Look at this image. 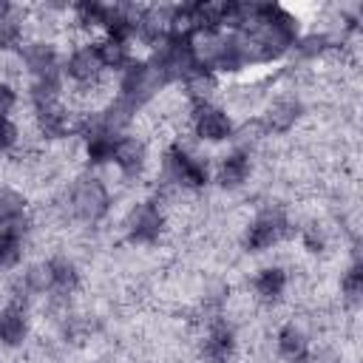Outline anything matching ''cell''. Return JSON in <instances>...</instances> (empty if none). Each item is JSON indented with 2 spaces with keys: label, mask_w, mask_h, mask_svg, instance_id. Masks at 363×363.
<instances>
[{
  "label": "cell",
  "mask_w": 363,
  "mask_h": 363,
  "mask_svg": "<svg viewBox=\"0 0 363 363\" xmlns=\"http://www.w3.org/2000/svg\"><path fill=\"white\" fill-rule=\"evenodd\" d=\"M301 37V23L292 11H286L278 3H261V17L258 23L238 34L250 65H267V62H278L281 57H286L295 45V40Z\"/></svg>",
  "instance_id": "obj_1"
},
{
  "label": "cell",
  "mask_w": 363,
  "mask_h": 363,
  "mask_svg": "<svg viewBox=\"0 0 363 363\" xmlns=\"http://www.w3.org/2000/svg\"><path fill=\"white\" fill-rule=\"evenodd\" d=\"M162 179L179 190H204L210 184V167L182 142H170L162 150Z\"/></svg>",
  "instance_id": "obj_2"
},
{
  "label": "cell",
  "mask_w": 363,
  "mask_h": 363,
  "mask_svg": "<svg viewBox=\"0 0 363 363\" xmlns=\"http://www.w3.org/2000/svg\"><path fill=\"white\" fill-rule=\"evenodd\" d=\"M65 210L74 221L82 224H99L111 210V193L99 176H77L65 193Z\"/></svg>",
  "instance_id": "obj_3"
},
{
  "label": "cell",
  "mask_w": 363,
  "mask_h": 363,
  "mask_svg": "<svg viewBox=\"0 0 363 363\" xmlns=\"http://www.w3.org/2000/svg\"><path fill=\"white\" fill-rule=\"evenodd\" d=\"M167 88V79L162 77V71L150 62V60H136L119 71V85H116V96L130 102L136 111L145 108L156 94H162Z\"/></svg>",
  "instance_id": "obj_4"
},
{
  "label": "cell",
  "mask_w": 363,
  "mask_h": 363,
  "mask_svg": "<svg viewBox=\"0 0 363 363\" xmlns=\"http://www.w3.org/2000/svg\"><path fill=\"white\" fill-rule=\"evenodd\" d=\"M292 233V221L286 216L284 207H267L261 210L244 230V250L258 255V252H267L272 250L275 244H281L286 235Z\"/></svg>",
  "instance_id": "obj_5"
},
{
  "label": "cell",
  "mask_w": 363,
  "mask_h": 363,
  "mask_svg": "<svg viewBox=\"0 0 363 363\" xmlns=\"http://www.w3.org/2000/svg\"><path fill=\"white\" fill-rule=\"evenodd\" d=\"M102 60L96 54L94 40H82L79 45L71 48V54L62 60V77L77 88V91H91L102 82Z\"/></svg>",
  "instance_id": "obj_6"
},
{
  "label": "cell",
  "mask_w": 363,
  "mask_h": 363,
  "mask_svg": "<svg viewBox=\"0 0 363 363\" xmlns=\"http://www.w3.org/2000/svg\"><path fill=\"white\" fill-rule=\"evenodd\" d=\"M233 128H235L233 116H230L224 108L213 105V102H207V105H193V108H190V130H193V136H196L199 142H204V145L230 142V139H233Z\"/></svg>",
  "instance_id": "obj_7"
},
{
  "label": "cell",
  "mask_w": 363,
  "mask_h": 363,
  "mask_svg": "<svg viewBox=\"0 0 363 363\" xmlns=\"http://www.w3.org/2000/svg\"><path fill=\"white\" fill-rule=\"evenodd\" d=\"M167 230V216L159 201H139L128 210L125 233L133 244H156Z\"/></svg>",
  "instance_id": "obj_8"
},
{
  "label": "cell",
  "mask_w": 363,
  "mask_h": 363,
  "mask_svg": "<svg viewBox=\"0 0 363 363\" xmlns=\"http://www.w3.org/2000/svg\"><path fill=\"white\" fill-rule=\"evenodd\" d=\"M20 65L31 74V79H43V77H60L62 74V60H60V48L51 40L34 37L26 40L23 48L17 51Z\"/></svg>",
  "instance_id": "obj_9"
},
{
  "label": "cell",
  "mask_w": 363,
  "mask_h": 363,
  "mask_svg": "<svg viewBox=\"0 0 363 363\" xmlns=\"http://www.w3.org/2000/svg\"><path fill=\"white\" fill-rule=\"evenodd\" d=\"M34 119H37V130H40V136L45 142H62L68 136H77V119L65 108L62 99L34 108Z\"/></svg>",
  "instance_id": "obj_10"
},
{
  "label": "cell",
  "mask_w": 363,
  "mask_h": 363,
  "mask_svg": "<svg viewBox=\"0 0 363 363\" xmlns=\"http://www.w3.org/2000/svg\"><path fill=\"white\" fill-rule=\"evenodd\" d=\"M170 17H173V6H142L133 40H139L150 51L159 48L170 37Z\"/></svg>",
  "instance_id": "obj_11"
},
{
  "label": "cell",
  "mask_w": 363,
  "mask_h": 363,
  "mask_svg": "<svg viewBox=\"0 0 363 363\" xmlns=\"http://www.w3.org/2000/svg\"><path fill=\"white\" fill-rule=\"evenodd\" d=\"M111 164H116V170L125 176V179H139L147 167V145L142 136H133V133H122L113 145V156H111Z\"/></svg>",
  "instance_id": "obj_12"
},
{
  "label": "cell",
  "mask_w": 363,
  "mask_h": 363,
  "mask_svg": "<svg viewBox=\"0 0 363 363\" xmlns=\"http://www.w3.org/2000/svg\"><path fill=\"white\" fill-rule=\"evenodd\" d=\"M235 357V332L227 320L216 318L201 337V360L204 363H230Z\"/></svg>",
  "instance_id": "obj_13"
},
{
  "label": "cell",
  "mask_w": 363,
  "mask_h": 363,
  "mask_svg": "<svg viewBox=\"0 0 363 363\" xmlns=\"http://www.w3.org/2000/svg\"><path fill=\"white\" fill-rule=\"evenodd\" d=\"M301 113H303V105H301V99H295V96H289V94H284V96H275L269 105H267V111L261 113V122H264V128H267V136H284V133H289L298 122H301Z\"/></svg>",
  "instance_id": "obj_14"
},
{
  "label": "cell",
  "mask_w": 363,
  "mask_h": 363,
  "mask_svg": "<svg viewBox=\"0 0 363 363\" xmlns=\"http://www.w3.org/2000/svg\"><path fill=\"white\" fill-rule=\"evenodd\" d=\"M250 173H252V159H250V150H241V147H233L227 150L218 164H216V184L221 190H238L250 182Z\"/></svg>",
  "instance_id": "obj_15"
},
{
  "label": "cell",
  "mask_w": 363,
  "mask_h": 363,
  "mask_svg": "<svg viewBox=\"0 0 363 363\" xmlns=\"http://www.w3.org/2000/svg\"><path fill=\"white\" fill-rule=\"evenodd\" d=\"M275 349H278V357L286 363H306L312 343H309V335L295 320H289L275 332Z\"/></svg>",
  "instance_id": "obj_16"
},
{
  "label": "cell",
  "mask_w": 363,
  "mask_h": 363,
  "mask_svg": "<svg viewBox=\"0 0 363 363\" xmlns=\"http://www.w3.org/2000/svg\"><path fill=\"white\" fill-rule=\"evenodd\" d=\"M286 286H289V275L284 267L272 264V267H261L252 278V292L261 303H278L284 295H286Z\"/></svg>",
  "instance_id": "obj_17"
},
{
  "label": "cell",
  "mask_w": 363,
  "mask_h": 363,
  "mask_svg": "<svg viewBox=\"0 0 363 363\" xmlns=\"http://www.w3.org/2000/svg\"><path fill=\"white\" fill-rule=\"evenodd\" d=\"M28 340V318L23 306L6 303L0 309V346L6 349H17Z\"/></svg>",
  "instance_id": "obj_18"
},
{
  "label": "cell",
  "mask_w": 363,
  "mask_h": 363,
  "mask_svg": "<svg viewBox=\"0 0 363 363\" xmlns=\"http://www.w3.org/2000/svg\"><path fill=\"white\" fill-rule=\"evenodd\" d=\"M179 85H182L184 99L190 102V108L193 105H207V102H213V96L218 91V74L216 71H207V68H196Z\"/></svg>",
  "instance_id": "obj_19"
},
{
  "label": "cell",
  "mask_w": 363,
  "mask_h": 363,
  "mask_svg": "<svg viewBox=\"0 0 363 363\" xmlns=\"http://www.w3.org/2000/svg\"><path fill=\"white\" fill-rule=\"evenodd\" d=\"M26 230H28V224L0 227V272L20 267L23 252H26Z\"/></svg>",
  "instance_id": "obj_20"
},
{
  "label": "cell",
  "mask_w": 363,
  "mask_h": 363,
  "mask_svg": "<svg viewBox=\"0 0 363 363\" xmlns=\"http://www.w3.org/2000/svg\"><path fill=\"white\" fill-rule=\"evenodd\" d=\"M94 45H96V54H99L105 71H116L119 74L133 62L130 43H122V40H113V37H99Z\"/></svg>",
  "instance_id": "obj_21"
},
{
  "label": "cell",
  "mask_w": 363,
  "mask_h": 363,
  "mask_svg": "<svg viewBox=\"0 0 363 363\" xmlns=\"http://www.w3.org/2000/svg\"><path fill=\"white\" fill-rule=\"evenodd\" d=\"M48 272H51V292L57 295H71L79 286V269L68 255H54L48 258Z\"/></svg>",
  "instance_id": "obj_22"
},
{
  "label": "cell",
  "mask_w": 363,
  "mask_h": 363,
  "mask_svg": "<svg viewBox=\"0 0 363 363\" xmlns=\"http://www.w3.org/2000/svg\"><path fill=\"white\" fill-rule=\"evenodd\" d=\"M28 224V199L14 187H0V227Z\"/></svg>",
  "instance_id": "obj_23"
},
{
  "label": "cell",
  "mask_w": 363,
  "mask_h": 363,
  "mask_svg": "<svg viewBox=\"0 0 363 363\" xmlns=\"http://www.w3.org/2000/svg\"><path fill=\"white\" fill-rule=\"evenodd\" d=\"M332 48H335V40H332L326 31H306V34H301V37L295 40V45H292V51H295L301 60H320V57H326Z\"/></svg>",
  "instance_id": "obj_24"
},
{
  "label": "cell",
  "mask_w": 363,
  "mask_h": 363,
  "mask_svg": "<svg viewBox=\"0 0 363 363\" xmlns=\"http://www.w3.org/2000/svg\"><path fill=\"white\" fill-rule=\"evenodd\" d=\"M26 43V17L20 14V9L0 20V54H17Z\"/></svg>",
  "instance_id": "obj_25"
},
{
  "label": "cell",
  "mask_w": 363,
  "mask_h": 363,
  "mask_svg": "<svg viewBox=\"0 0 363 363\" xmlns=\"http://www.w3.org/2000/svg\"><path fill=\"white\" fill-rule=\"evenodd\" d=\"M20 286L28 295H51V272H48V261H37L23 272Z\"/></svg>",
  "instance_id": "obj_26"
},
{
  "label": "cell",
  "mask_w": 363,
  "mask_h": 363,
  "mask_svg": "<svg viewBox=\"0 0 363 363\" xmlns=\"http://www.w3.org/2000/svg\"><path fill=\"white\" fill-rule=\"evenodd\" d=\"M264 136H267V128H264L261 116H252V119H244L241 125L233 128V139L230 142H235V147H241V150H250Z\"/></svg>",
  "instance_id": "obj_27"
},
{
  "label": "cell",
  "mask_w": 363,
  "mask_h": 363,
  "mask_svg": "<svg viewBox=\"0 0 363 363\" xmlns=\"http://www.w3.org/2000/svg\"><path fill=\"white\" fill-rule=\"evenodd\" d=\"M340 295H343V301L349 306H357L363 301V264L360 261H354L343 272V278H340Z\"/></svg>",
  "instance_id": "obj_28"
},
{
  "label": "cell",
  "mask_w": 363,
  "mask_h": 363,
  "mask_svg": "<svg viewBox=\"0 0 363 363\" xmlns=\"http://www.w3.org/2000/svg\"><path fill=\"white\" fill-rule=\"evenodd\" d=\"M301 241H303V247L309 252H323L326 250V233H323L320 224H306L301 230Z\"/></svg>",
  "instance_id": "obj_29"
},
{
  "label": "cell",
  "mask_w": 363,
  "mask_h": 363,
  "mask_svg": "<svg viewBox=\"0 0 363 363\" xmlns=\"http://www.w3.org/2000/svg\"><path fill=\"white\" fill-rule=\"evenodd\" d=\"M20 145V128L14 119H0V153H11Z\"/></svg>",
  "instance_id": "obj_30"
},
{
  "label": "cell",
  "mask_w": 363,
  "mask_h": 363,
  "mask_svg": "<svg viewBox=\"0 0 363 363\" xmlns=\"http://www.w3.org/2000/svg\"><path fill=\"white\" fill-rule=\"evenodd\" d=\"M17 108V88L9 79H0V119H11Z\"/></svg>",
  "instance_id": "obj_31"
},
{
  "label": "cell",
  "mask_w": 363,
  "mask_h": 363,
  "mask_svg": "<svg viewBox=\"0 0 363 363\" xmlns=\"http://www.w3.org/2000/svg\"><path fill=\"white\" fill-rule=\"evenodd\" d=\"M14 11H17V6H14V3H9V0H0V20L11 17Z\"/></svg>",
  "instance_id": "obj_32"
}]
</instances>
